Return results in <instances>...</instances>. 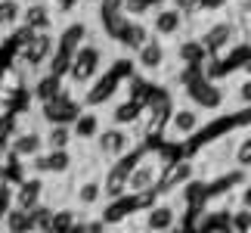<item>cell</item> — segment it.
<instances>
[{
  "instance_id": "6da1fadb",
  "label": "cell",
  "mask_w": 251,
  "mask_h": 233,
  "mask_svg": "<svg viewBox=\"0 0 251 233\" xmlns=\"http://www.w3.org/2000/svg\"><path fill=\"white\" fill-rule=\"evenodd\" d=\"M53 47H56V37L50 31H31L22 41V47H19L16 65H9V69H16V72H22V75L44 69L47 59H50V53H53Z\"/></svg>"
},
{
  "instance_id": "7a4b0ae2",
  "label": "cell",
  "mask_w": 251,
  "mask_h": 233,
  "mask_svg": "<svg viewBox=\"0 0 251 233\" xmlns=\"http://www.w3.org/2000/svg\"><path fill=\"white\" fill-rule=\"evenodd\" d=\"M100 72H102V47L96 41H84L72 53V69H69L72 87H87Z\"/></svg>"
},
{
  "instance_id": "3957f363",
  "label": "cell",
  "mask_w": 251,
  "mask_h": 233,
  "mask_svg": "<svg viewBox=\"0 0 251 233\" xmlns=\"http://www.w3.org/2000/svg\"><path fill=\"white\" fill-rule=\"evenodd\" d=\"M201 128H205V115H201V109H196L192 103L189 106H174V112H171L161 137L171 140V143H183V140L196 137Z\"/></svg>"
},
{
  "instance_id": "277c9868",
  "label": "cell",
  "mask_w": 251,
  "mask_h": 233,
  "mask_svg": "<svg viewBox=\"0 0 251 233\" xmlns=\"http://www.w3.org/2000/svg\"><path fill=\"white\" fill-rule=\"evenodd\" d=\"M72 90H75V87L65 84L53 100L37 103V106H41V121H47V124H72L75 118H78V112L84 109V103Z\"/></svg>"
},
{
  "instance_id": "5b68a950",
  "label": "cell",
  "mask_w": 251,
  "mask_h": 233,
  "mask_svg": "<svg viewBox=\"0 0 251 233\" xmlns=\"http://www.w3.org/2000/svg\"><path fill=\"white\" fill-rule=\"evenodd\" d=\"M183 93H186V100L196 106V109H201V112H217L220 106H224V100H226L224 87H220L214 78H208V75H201L199 81L186 84Z\"/></svg>"
},
{
  "instance_id": "8992f818",
  "label": "cell",
  "mask_w": 251,
  "mask_h": 233,
  "mask_svg": "<svg viewBox=\"0 0 251 233\" xmlns=\"http://www.w3.org/2000/svg\"><path fill=\"white\" fill-rule=\"evenodd\" d=\"M161 165H165V159H161V152H143L140 162L130 168L127 174V193H143V190H155V180L161 174Z\"/></svg>"
},
{
  "instance_id": "52a82bcc",
  "label": "cell",
  "mask_w": 251,
  "mask_h": 233,
  "mask_svg": "<svg viewBox=\"0 0 251 233\" xmlns=\"http://www.w3.org/2000/svg\"><path fill=\"white\" fill-rule=\"evenodd\" d=\"M25 165L34 174H41V177H65V174L75 168V155L69 149H41Z\"/></svg>"
},
{
  "instance_id": "ba28073f",
  "label": "cell",
  "mask_w": 251,
  "mask_h": 233,
  "mask_svg": "<svg viewBox=\"0 0 251 233\" xmlns=\"http://www.w3.org/2000/svg\"><path fill=\"white\" fill-rule=\"evenodd\" d=\"M199 168H196V162L192 159H174V162H165L161 165V174H158V180H155V193L158 196H171L174 190H180L183 183H186L189 177H196Z\"/></svg>"
},
{
  "instance_id": "9c48e42d",
  "label": "cell",
  "mask_w": 251,
  "mask_h": 233,
  "mask_svg": "<svg viewBox=\"0 0 251 233\" xmlns=\"http://www.w3.org/2000/svg\"><path fill=\"white\" fill-rule=\"evenodd\" d=\"M236 37H239V22H233V19H220V22H211L205 31L199 34V41L205 44L208 56L217 59L224 50H229V47L236 44Z\"/></svg>"
},
{
  "instance_id": "30bf717a",
  "label": "cell",
  "mask_w": 251,
  "mask_h": 233,
  "mask_svg": "<svg viewBox=\"0 0 251 233\" xmlns=\"http://www.w3.org/2000/svg\"><path fill=\"white\" fill-rule=\"evenodd\" d=\"M93 143H96V152H100V159L115 162V159H121V155L133 146V137L127 134V128H118V124H112V128H100V134L93 137Z\"/></svg>"
},
{
  "instance_id": "8fae6325",
  "label": "cell",
  "mask_w": 251,
  "mask_h": 233,
  "mask_svg": "<svg viewBox=\"0 0 251 233\" xmlns=\"http://www.w3.org/2000/svg\"><path fill=\"white\" fill-rule=\"evenodd\" d=\"M133 65H137L140 75H161L168 72V50L158 37H149L143 47L133 50Z\"/></svg>"
},
{
  "instance_id": "7c38bea8",
  "label": "cell",
  "mask_w": 251,
  "mask_h": 233,
  "mask_svg": "<svg viewBox=\"0 0 251 233\" xmlns=\"http://www.w3.org/2000/svg\"><path fill=\"white\" fill-rule=\"evenodd\" d=\"M41 149H44V134L37 128H16L9 134V140L3 143V152L16 155V159H22V162L34 159Z\"/></svg>"
},
{
  "instance_id": "4fadbf2b",
  "label": "cell",
  "mask_w": 251,
  "mask_h": 233,
  "mask_svg": "<svg viewBox=\"0 0 251 233\" xmlns=\"http://www.w3.org/2000/svg\"><path fill=\"white\" fill-rule=\"evenodd\" d=\"M44 199H47V183L41 174H25L13 187V205H19V208H34Z\"/></svg>"
},
{
  "instance_id": "5bb4252c",
  "label": "cell",
  "mask_w": 251,
  "mask_h": 233,
  "mask_svg": "<svg viewBox=\"0 0 251 233\" xmlns=\"http://www.w3.org/2000/svg\"><path fill=\"white\" fill-rule=\"evenodd\" d=\"M118 78H115L112 72H100L93 78L90 84H87V90L81 93V103L84 106H90V109H100V106H105L115 96V90H118Z\"/></svg>"
},
{
  "instance_id": "9a60e30c",
  "label": "cell",
  "mask_w": 251,
  "mask_h": 233,
  "mask_svg": "<svg viewBox=\"0 0 251 233\" xmlns=\"http://www.w3.org/2000/svg\"><path fill=\"white\" fill-rule=\"evenodd\" d=\"M183 16L177 6H165V9H152V19H149V31L155 37H177L183 31Z\"/></svg>"
},
{
  "instance_id": "2e32d148",
  "label": "cell",
  "mask_w": 251,
  "mask_h": 233,
  "mask_svg": "<svg viewBox=\"0 0 251 233\" xmlns=\"http://www.w3.org/2000/svg\"><path fill=\"white\" fill-rule=\"evenodd\" d=\"M19 25L28 28V31H50L53 28V6L44 3V0H31L28 6H22Z\"/></svg>"
},
{
  "instance_id": "e0dca14e",
  "label": "cell",
  "mask_w": 251,
  "mask_h": 233,
  "mask_svg": "<svg viewBox=\"0 0 251 233\" xmlns=\"http://www.w3.org/2000/svg\"><path fill=\"white\" fill-rule=\"evenodd\" d=\"M137 211H140L137 193H124V196H118V199H109V205L102 208L100 221L105 227H109V224H121V221H127L130 215H137Z\"/></svg>"
},
{
  "instance_id": "ac0fdd59",
  "label": "cell",
  "mask_w": 251,
  "mask_h": 233,
  "mask_svg": "<svg viewBox=\"0 0 251 233\" xmlns=\"http://www.w3.org/2000/svg\"><path fill=\"white\" fill-rule=\"evenodd\" d=\"M171 224H177V208L171 205V202H152L146 208V215H143V227L146 233H165Z\"/></svg>"
},
{
  "instance_id": "d6986e66",
  "label": "cell",
  "mask_w": 251,
  "mask_h": 233,
  "mask_svg": "<svg viewBox=\"0 0 251 233\" xmlns=\"http://www.w3.org/2000/svg\"><path fill=\"white\" fill-rule=\"evenodd\" d=\"M149 37H152L149 25H146V22H140V19H130V16H127V22H124V28L118 31V37H115V44L133 53L137 47H143V44H146Z\"/></svg>"
},
{
  "instance_id": "ffe728a7",
  "label": "cell",
  "mask_w": 251,
  "mask_h": 233,
  "mask_svg": "<svg viewBox=\"0 0 251 233\" xmlns=\"http://www.w3.org/2000/svg\"><path fill=\"white\" fill-rule=\"evenodd\" d=\"M62 87H65V78L53 75V72H44V75H34V81H31V90H28V96H31L34 103H47V100H53V96L59 93Z\"/></svg>"
},
{
  "instance_id": "44dd1931",
  "label": "cell",
  "mask_w": 251,
  "mask_h": 233,
  "mask_svg": "<svg viewBox=\"0 0 251 233\" xmlns=\"http://www.w3.org/2000/svg\"><path fill=\"white\" fill-rule=\"evenodd\" d=\"M100 128H102V121H100V112L96 109H81L78 112V118L72 121V134H75V140H93L96 134H100Z\"/></svg>"
},
{
  "instance_id": "7402d4cb",
  "label": "cell",
  "mask_w": 251,
  "mask_h": 233,
  "mask_svg": "<svg viewBox=\"0 0 251 233\" xmlns=\"http://www.w3.org/2000/svg\"><path fill=\"white\" fill-rule=\"evenodd\" d=\"M0 230L3 233H34V218H31V208H19L13 205L0 221Z\"/></svg>"
},
{
  "instance_id": "603a6c76",
  "label": "cell",
  "mask_w": 251,
  "mask_h": 233,
  "mask_svg": "<svg viewBox=\"0 0 251 233\" xmlns=\"http://www.w3.org/2000/svg\"><path fill=\"white\" fill-rule=\"evenodd\" d=\"M180 190H183V193H180L183 208H201V205L208 202V180H201L199 174H196V177H189Z\"/></svg>"
},
{
  "instance_id": "cb8c5ba5",
  "label": "cell",
  "mask_w": 251,
  "mask_h": 233,
  "mask_svg": "<svg viewBox=\"0 0 251 233\" xmlns=\"http://www.w3.org/2000/svg\"><path fill=\"white\" fill-rule=\"evenodd\" d=\"M75 202L81 208H96L102 202V180L100 177H84L78 187H75Z\"/></svg>"
},
{
  "instance_id": "d4e9b609",
  "label": "cell",
  "mask_w": 251,
  "mask_h": 233,
  "mask_svg": "<svg viewBox=\"0 0 251 233\" xmlns=\"http://www.w3.org/2000/svg\"><path fill=\"white\" fill-rule=\"evenodd\" d=\"M140 115H143V106L133 103L130 96H124L121 103L112 106V124H118V128H137Z\"/></svg>"
},
{
  "instance_id": "484cf974",
  "label": "cell",
  "mask_w": 251,
  "mask_h": 233,
  "mask_svg": "<svg viewBox=\"0 0 251 233\" xmlns=\"http://www.w3.org/2000/svg\"><path fill=\"white\" fill-rule=\"evenodd\" d=\"M177 59H180V65H205L211 56H208L205 44H201L199 37H186V41H180V47H177Z\"/></svg>"
},
{
  "instance_id": "4316f807",
  "label": "cell",
  "mask_w": 251,
  "mask_h": 233,
  "mask_svg": "<svg viewBox=\"0 0 251 233\" xmlns=\"http://www.w3.org/2000/svg\"><path fill=\"white\" fill-rule=\"evenodd\" d=\"M25 174H28V165H25L22 159H16V155H9V152L0 155V180H3V183L16 187V183L22 180Z\"/></svg>"
},
{
  "instance_id": "83f0119b",
  "label": "cell",
  "mask_w": 251,
  "mask_h": 233,
  "mask_svg": "<svg viewBox=\"0 0 251 233\" xmlns=\"http://www.w3.org/2000/svg\"><path fill=\"white\" fill-rule=\"evenodd\" d=\"M75 143L72 124H50L44 131V149H69Z\"/></svg>"
},
{
  "instance_id": "f1b7e54d",
  "label": "cell",
  "mask_w": 251,
  "mask_h": 233,
  "mask_svg": "<svg viewBox=\"0 0 251 233\" xmlns=\"http://www.w3.org/2000/svg\"><path fill=\"white\" fill-rule=\"evenodd\" d=\"M87 41V25L84 22H72V25H65L62 31H59V50H65V53H75L78 47Z\"/></svg>"
},
{
  "instance_id": "f546056e",
  "label": "cell",
  "mask_w": 251,
  "mask_h": 233,
  "mask_svg": "<svg viewBox=\"0 0 251 233\" xmlns=\"http://www.w3.org/2000/svg\"><path fill=\"white\" fill-rule=\"evenodd\" d=\"M78 211L75 208H53V221H50V233H72L78 224Z\"/></svg>"
},
{
  "instance_id": "4dcf8cb0",
  "label": "cell",
  "mask_w": 251,
  "mask_h": 233,
  "mask_svg": "<svg viewBox=\"0 0 251 233\" xmlns=\"http://www.w3.org/2000/svg\"><path fill=\"white\" fill-rule=\"evenodd\" d=\"M19 16H22L19 0H0V31H13L19 25Z\"/></svg>"
},
{
  "instance_id": "1f68e13d",
  "label": "cell",
  "mask_w": 251,
  "mask_h": 233,
  "mask_svg": "<svg viewBox=\"0 0 251 233\" xmlns=\"http://www.w3.org/2000/svg\"><path fill=\"white\" fill-rule=\"evenodd\" d=\"M44 69H47V72H53V75H59V78H69L72 53H65V50H59V47H53V53H50V59H47Z\"/></svg>"
},
{
  "instance_id": "d6a6232c",
  "label": "cell",
  "mask_w": 251,
  "mask_h": 233,
  "mask_svg": "<svg viewBox=\"0 0 251 233\" xmlns=\"http://www.w3.org/2000/svg\"><path fill=\"white\" fill-rule=\"evenodd\" d=\"M53 208H56V205H47V202H41V205H34V208H31V218H34V233H50Z\"/></svg>"
},
{
  "instance_id": "836d02e7",
  "label": "cell",
  "mask_w": 251,
  "mask_h": 233,
  "mask_svg": "<svg viewBox=\"0 0 251 233\" xmlns=\"http://www.w3.org/2000/svg\"><path fill=\"white\" fill-rule=\"evenodd\" d=\"M229 230H236V233H251V208L242 205L239 211H233L229 215Z\"/></svg>"
},
{
  "instance_id": "e575fe53",
  "label": "cell",
  "mask_w": 251,
  "mask_h": 233,
  "mask_svg": "<svg viewBox=\"0 0 251 233\" xmlns=\"http://www.w3.org/2000/svg\"><path fill=\"white\" fill-rule=\"evenodd\" d=\"M72 233H105V224H102L100 218H93V221H78Z\"/></svg>"
},
{
  "instance_id": "d590c367",
  "label": "cell",
  "mask_w": 251,
  "mask_h": 233,
  "mask_svg": "<svg viewBox=\"0 0 251 233\" xmlns=\"http://www.w3.org/2000/svg\"><path fill=\"white\" fill-rule=\"evenodd\" d=\"M9 208H13V187L0 180V215H6Z\"/></svg>"
},
{
  "instance_id": "8d00e7d4",
  "label": "cell",
  "mask_w": 251,
  "mask_h": 233,
  "mask_svg": "<svg viewBox=\"0 0 251 233\" xmlns=\"http://www.w3.org/2000/svg\"><path fill=\"white\" fill-rule=\"evenodd\" d=\"M229 0H199V9L196 13H220V9H226Z\"/></svg>"
},
{
  "instance_id": "74e56055",
  "label": "cell",
  "mask_w": 251,
  "mask_h": 233,
  "mask_svg": "<svg viewBox=\"0 0 251 233\" xmlns=\"http://www.w3.org/2000/svg\"><path fill=\"white\" fill-rule=\"evenodd\" d=\"M236 96H239V103H245V106H251V75L245 78L242 84L236 87Z\"/></svg>"
},
{
  "instance_id": "f35d334b",
  "label": "cell",
  "mask_w": 251,
  "mask_h": 233,
  "mask_svg": "<svg viewBox=\"0 0 251 233\" xmlns=\"http://www.w3.org/2000/svg\"><path fill=\"white\" fill-rule=\"evenodd\" d=\"M171 3L177 6L183 16H196V9H199V0H171Z\"/></svg>"
},
{
  "instance_id": "ab89813d",
  "label": "cell",
  "mask_w": 251,
  "mask_h": 233,
  "mask_svg": "<svg viewBox=\"0 0 251 233\" xmlns=\"http://www.w3.org/2000/svg\"><path fill=\"white\" fill-rule=\"evenodd\" d=\"M233 128H251V106H245L242 112L233 115Z\"/></svg>"
},
{
  "instance_id": "60d3db41",
  "label": "cell",
  "mask_w": 251,
  "mask_h": 233,
  "mask_svg": "<svg viewBox=\"0 0 251 233\" xmlns=\"http://www.w3.org/2000/svg\"><path fill=\"white\" fill-rule=\"evenodd\" d=\"M165 233H189V230H186V227H183V224H180V221H177V224H171V227H168Z\"/></svg>"
},
{
  "instance_id": "b9f144b4",
  "label": "cell",
  "mask_w": 251,
  "mask_h": 233,
  "mask_svg": "<svg viewBox=\"0 0 251 233\" xmlns=\"http://www.w3.org/2000/svg\"><path fill=\"white\" fill-rule=\"evenodd\" d=\"M242 205H248V208H251V183H248V190L242 193Z\"/></svg>"
},
{
  "instance_id": "7bdbcfd3",
  "label": "cell",
  "mask_w": 251,
  "mask_h": 233,
  "mask_svg": "<svg viewBox=\"0 0 251 233\" xmlns=\"http://www.w3.org/2000/svg\"><path fill=\"white\" fill-rule=\"evenodd\" d=\"M220 233H236V230H229V227H224V230H220Z\"/></svg>"
},
{
  "instance_id": "ee69618b",
  "label": "cell",
  "mask_w": 251,
  "mask_h": 233,
  "mask_svg": "<svg viewBox=\"0 0 251 233\" xmlns=\"http://www.w3.org/2000/svg\"><path fill=\"white\" fill-rule=\"evenodd\" d=\"M84 3H100V0H84Z\"/></svg>"
},
{
  "instance_id": "f6af8a7d",
  "label": "cell",
  "mask_w": 251,
  "mask_h": 233,
  "mask_svg": "<svg viewBox=\"0 0 251 233\" xmlns=\"http://www.w3.org/2000/svg\"><path fill=\"white\" fill-rule=\"evenodd\" d=\"M248 137H251V134H248Z\"/></svg>"
}]
</instances>
